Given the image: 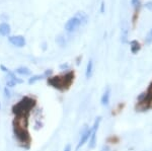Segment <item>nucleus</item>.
Wrapping results in <instances>:
<instances>
[{
    "mask_svg": "<svg viewBox=\"0 0 152 151\" xmlns=\"http://www.w3.org/2000/svg\"><path fill=\"white\" fill-rule=\"evenodd\" d=\"M74 80V72L69 71L65 73L63 76H51L47 78V82L49 85L59 90H65L72 84Z\"/></svg>",
    "mask_w": 152,
    "mask_h": 151,
    "instance_id": "1",
    "label": "nucleus"
},
{
    "mask_svg": "<svg viewBox=\"0 0 152 151\" xmlns=\"http://www.w3.org/2000/svg\"><path fill=\"white\" fill-rule=\"evenodd\" d=\"M35 99H33L31 97L26 96L16 104H14L12 111H13L15 116H28V113L31 112V109L35 107Z\"/></svg>",
    "mask_w": 152,
    "mask_h": 151,
    "instance_id": "2",
    "label": "nucleus"
},
{
    "mask_svg": "<svg viewBox=\"0 0 152 151\" xmlns=\"http://www.w3.org/2000/svg\"><path fill=\"white\" fill-rule=\"evenodd\" d=\"M13 134H14V137L18 141L19 144L23 146L24 149H28L31 139L28 131V128L20 127V126L14 125L13 124Z\"/></svg>",
    "mask_w": 152,
    "mask_h": 151,
    "instance_id": "3",
    "label": "nucleus"
},
{
    "mask_svg": "<svg viewBox=\"0 0 152 151\" xmlns=\"http://www.w3.org/2000/svg\"><path fill=\"white\" fill-rule=\"evenodd\" d=\"M85 15L83 13H77L76 15H74L73 18H71L68 19V21L65 23V30L68 33H73L81 26L82 21H85Z\"/></svg>",
    "mask_w": 152,
    "mask_h": 151,
    "instance_id": "4",
    "label": "nucleus"
},
{
    "mask_svg": "<svg viewBox=\"0 0 152 151\" xmlns=\"http://www.w3.org/2000/svg\"><path fill=\"white\" fill-rule=\"evenodd\" d=\"M91 133H92V130H91V127H88V126L85 125L83 129L80 132V139L78 141V144H77V147H76V150H78L80 147H82L85 143L88 142L89 140L90 136H91Z\"/></svg>",
    "mask_w": 152,
    "mask_h": 151,
    "instance_id": "5",
    "label": "nucleus"
},
{
    "mask_svg": "<svg viewBox=\"0 0 152 151\" xmlns=\"http://www.w3.org/2000/svg\"><path fill=\"white\" fill-rule=\"evenodd\" d=\"M8 41L11 45L18 48H23L26 46V39L23 36H8Z\"/></svg>",
    "mask_w": 152,
    "mask_h": 151,
    "instance_id": "6",
    "label": "nucleus"
},
{
    "mask_svg": "<svg viewBox=\"0 0 152 151\" xmlns=\"http://www.w3.org/2000/svg\"><path fill=\"white\" fill-rule=\"evenodd\" d=\"M0 69H1L4 73H6L7 78H10L12 80H14V81L16 82V84H20V83H23V79L18 78V77L16 76L15 73H14L13 71H11V70H9L8 68L5 67L4 65H0Z\"/></svg>",
    "mask_w": 152,
    "mask_h": 151,
    "instance_id": "7",
    "label": "nucleus"
},
{
    "mask_svg": "<svg viewBox=\"0 0 152 151\" xmlns=\"http://www.w3.org/2000/svg\"><path fill=\"white\" fill-rule=\"evenodd\" d=\"M111 88L110 87H107V89L104 91V93H102V97H100V104H102V106L104 107H107L110 104V99H111Z\"/></svg>",
    "mask_w": 152,
    "mask_h": 151,
    "instance_id": "8",
    "label": "nucleus"
},
{
    "mask_svg": "<svg viewBox=\"0 0 152 151\" xmlns=\"http://www.w3.org/2000/svg\"><path fill=\"white\" fill-rule=\"evenodd\" d=\"M10 26L6 23H0V35L3 36H7L10 35Z\"/></svg>",
    "mask_w": 152,
    "mask_h": 151,
    "instance_id": "9",
    "label": "nucleus"
},
{
    "mask_svg": "<svg viewBox=\"0 0 152 151\" xmlns=\"http://www.w3.org/2000/svg\"><path fill=\"white\" fill-rule=\"evenodd\" d=\"M97 131H92L91 136H90L89 140H88V148L89 149H94L96 146V141H97Z\"/></svg>",
    "mask_w": 152,
    "mask_h": 151,
    "instance_id": "10",
    "label": "nucleus"
},
{
    "mask_svg": "<svg viewBox=\"0 0 152 151\" xmlns=\"http://www.w3.org/2000/svg\"><path fill=\"white\" fill-rule=\"evenodd\" d=\"M14 73H18L19 75H23V76H29L31 74V70L29 69L28 67H24V66H21V67H18L14 70Z\"/></svg>",
    "mask_w": 152,
    "mask_h": 151,
    "instance_id": "11",
    "label": "nucleus"
},
{
    "mask_svg": "<svg viewBox=\"0 0 152 151\" xmlns=\"http://www.w3.org/2000/svg\"><path fill=\"white\" fill-rule=\"evenodd\" d=\"M92 73H94V62H92V60H89L87 63L86 70H85V77L87 79L91 78Z\"/></svg>",
    "mask_w": 152,
    "mask_h": 151,
    "instance_id": "12",
    "label": "nucleus"
},
{
    "mask_svg": "<svg viewBox=\"0 0 152 151\" xmlns=\"http://www.w3.org/2000/svg\"><path fill=\"white\" fill-rule=\"evenodd\" d=\"M46 78L45 74H37V75H33V76H31V78H28V84H35L36 82L40 81V80Z\"/></svg>",
    "mask_w": 152,
    "mask_h": 151,
    "instance_id": "13",
    "label": "nucleus"
},
{
    "mask_svg": "<svg viewBox=\"0 0 152 151\" xmlns=\"http://www.w3.org/2000/svg\"><path fill=\"white\" fill-rule=\"evenodd\" d=\"M140 50V44H139L137 41H132L131 42V52L133 54H136L138 53V51Z\"/></svg>",
    "mask_w": 152,
    "mask_h": 151,
    "instance_id": "14",
    "label": "nucleus"
},
{
    "mask_svg": "<svg viewBox=\"0 0 152 151\" xmlns=\"http://www.w3.org/2000/svg\"><path fill=\"white\" fill-rule=\"evenodd\" d=\"M100 122H102V117H97V118L95 119L94 125H92V127H91L92 131H97V130H99V125H100Z\"/></svg>",
    "mask_w": 152,
    "mask_h": 151,
    "instance_id": "15",
    "label": "nucleus"
},
{
    "mask_svg": "<svg viewBox=\"0 0 152 151\" xmlns=\"http://www.w3.org/2000/svg\"><path fill=\"white\" fill-rule=\"evenodd\" d=\"M16 85V82L14 81V80H12L10 78H7L6 80V86L9 87V88H11V87H14Z\"/></svg>",
    "mask_w": 152,
    "mask_h": 151,
    "instance_id": "16",
    "label": "nucleus"
},
{
    "mask_svg": "<svg viewBox=\"0 0 152 151\" xmlns=\"http://www.w3.org/2000/svg\"><path fill=\"white\" fill-rule=\"evenodd\" d=\"M4 96H5L6 98H10L11 97V91H10V89H9V87H7V86L4 87Z\"/></svg>",
    "mask_w": 152,
    "mask_h": 151,
    "instance_id": "17",
    "label": "nucleus"
},
{
    "mask_svg": "<svg viewBox=\"0 0 152 151\" xmlns=\"http://www.w3.org/2000/svg\"><path fill=\"white\" fill-rule=\"evenodd\" d=\"M146 43L147 44H151L152 43V30L150 31V33L148 34V36H146Z\"/></svg>",
    "mask_w": 152,
    "mask_h": 151,
    "instance_id": "18",
    "label": "nucleus"
},
{
    "mask_svg": "<svg viewBox=\"0 0 152 151\" xmlns=\"http://www.w3.org/2000/svg\"><path fill=\"white\" fill-rule=\"evenodd\" d=\"M132 4L135 8H138L139 5H140V0H132Z\"/></svg>",
    "mask_w": 152,
    "mask_h": 151,
    "instance_id": "19",
    "label": "nucleus"
},
{
    "mask_svg": "<svg viewBox=\"0 0 152 151\" xmlns=\"http://www.w3.org/2000/svg\"><path fill=\"white\" fill-rule=\"evenodd\" d=\"M145 7H146L147 9H149L150 11H152V1L147 2V3L145 4Z\"/></svg>",
    "mask_w": 152,
    "mask_h": 151,
    "instance_id": "20",
    "label": "nucleus"
},
{
    "mask_svg": "<svg viewBox=\"0 0 152 151\" xmlns=\"http://www.w3.org/2000/svg\"><path fill=\"white\" fill-rule=\"evenodd\" d=\"M60 69H62V70L69 69V65H68V64H62V65H60Z\"/></svg>",
    "mask_w": 152,
    "mask_h": 151,
    "instance_id": "21",
    "label": "nucleus"
},
{
    "mask_svg": "<svg viewBox=\"0 0 152 151\" xmlns=\"http://www.w3.org/2000/svg\"><path fill=\"white\" fill-rule=\"evenodd\" d=\"M111 149H110V147L107 145H104L102 146V151H110Z\"/></svg>",
    "mask_w": 152,
    "mask_h": 151,
    "instance_id": "22",
    "label": "nucleus"
},
{
    "mask_svg": "<svg viewBox=\"0 0 152 151\" xmlns=\"http://www.w3.org/2000/svg\"><path fill=\"white\" fill-rule=\"evenodd\" d=\"M72 149H71V145L70 144H67L65 146V148H64V150L63 151H71Z\"/></svg>",
    "mask_w": 152,
    "mask_h": 151,
    "instance_id": "23",
    "label": "nucleus"
},
{
    "mask_svg": "<svg viewBox=\"0 0 152 151\" xmlns=\"http://www.w3.org/2000/svg\"><path fill=\"white\" fill-rule=\"evenodd\" d=\"M102 12H104V2L102 3Z\"/></svg>",
    "mask_w": 152,
    "mask_h": 151,
    "instance_id": "24",
    "label": "nucleus"
}]
</instances>
